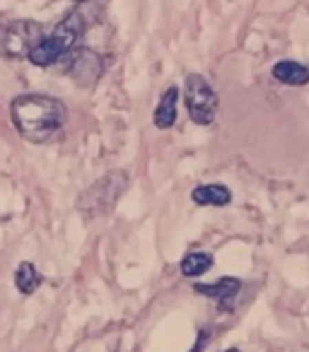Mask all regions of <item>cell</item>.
<instances>
[{
	"label": "cell",
	"mask_w": 309,
	"mask_h": 352,
	"mask_svg": "<svg viewBox=\"0 0 309 352\" xmlns=\"http://www.w3.org/2000/svg\"><path fill=\"white\" fill-rule=\"evenodd\" d=\"M191 201L196 206H213V208H225L232 203V191L225 184H201L191 191Z\"/></svg>",
	"instance_id": "obj_9"
},
{
	"label": "cell",
	"mask_w": 309,
	"mask_h": 352,
	"mask_svg": "<svg viewBox=\"0 0 309 352\" xmlns=\"http://www.w3.org/2000/svg\"><path fill=\"white\" fill-rule=\"evenodd\" d=\"M193 287H196V292L215 299V302L220 304V309L230 311L232 304H235V297L239 294V289H242V280L222 278V280H217L215 285H193Z\"/></svg>",
	"instance_id": "obj_7"
},
{
	"label": "cell",
	"mask_w": 309,
	"mask_h": 352,
	"mask_svg": "<svg viewBox=\"0 0 309 352\" xmlns=\"http://www.w3.org/2000/svg\"><path fill=\"white\" fill-rule=\"evenodd\" d=\"M177 104H179V87L172 85V87L164 89L158 109L152 113V123H155L160 131H167V128H172L174 123H177Z\"/></svg>",
	"instance_id": "obj_8"
},
{
	"label": "cell",
	"mask_w": 309,
	"mask_h": 352,
	"mask_svg": "<svg viewBox=\"0 0 309 352\" xmlns=\"http://www.w3.org/2000/svg\"><path fill=\"white\" fill-rule=\"evenodd\" d=\"M126 188H128V176L123 171H109L102 179H97L92 186L85 188L83 196L78 198V210L87 220L109 215Z\"/></svg>",
	"instance_id": "obj_3"
},
{
	"label": "cell",
	"mask_w": 309,
	"mask_h": 352,
	"mask_svg": "<svg viewBox=\"0 0 309 352\" xmlns=\"http://www.w3.org/2000/svg\"><path fill=\"white\" fill-rule=\"evenodd\" d=\"M87 27H89V22L83 10L68 12V15L61 20V25H56L54 32H51L49 36H44V41L32 51L30 60L36 68H49V65L58 63L61 58L73 54L75 44H78L80 36L87 32Z\"/></svg>",
	"instance_id": "obj_2"
},
{
	"label": "cell",
	"mask_w": 309,
	"mask_h": 352,
	"mask_svg": "<svg viewBox=\"0 0 309 352\" xmlns=\"http://www.w3.org/2000/svg\"><path fill=\"white\" fill-rule=\"evenodd\" d=\"M182 275H187V278H201L203 273H208V270L213 268V254H208V251H191V254H187L182 258Z\"/></svg>",
	"instance_id": "obj_11"
},
{
	"label": "cell",
	"mask_w": 309,
	"mask_h": 352,
	"mask_svg": "<svg viewBox=\"0 0 309 352\" xmlns=\"http://www.w3.org/2000/svg\"><path fill=\"white\" fill-rule=\"evenodd\" d=\"M225 352H239V350H225Z\"/></svg>",
	"instance_id": "obj_14"
},
{
	"label": "cell",
	"mask_w": 309,
	"mask_h": 352,
	"mask_svg": "<svg viewBox=\"0 0 309 352\" xmlns=\"http://www.w3.org/2000/svg\"><path fill=\"white\" fill-rule=\"evenodd\" d=\"M280 85H290V87H304L309 85V68L297 60H278L270 70Z\"/></svg>",
	"instance_id": "obj_10"
},
{
	"label": "cell",
	"mask_w": 309,
	"mask_h": 352,
	"mask_svg": "<svg viewBox=\"0 0 309 352\" xmlns=\"http://www.w3.org/2000/svg\"><path fill=\"white\" fill-rule=\"evenodd\" d=\"M44 41L41 25L32 20H12L0 25V56L6 58H30L32 51Z\"/></svg>",
	"instance_id": "obj_4"
},
{
	"label": "cell",
	"mask_w": 309,
	"mask_h": 352,
	"mask_svg": "<svg viewBox=\"0 0 309 352\" xmlns=\"http://www.w3.org/2000/svg\"><path fill=\"white\" fill-rule=\"evenodd\" d=\"M107 63L97 51L87 49V46H78V49L70 54L68 60V75L78 87L83 89H92L94 85L102 80Z\"/></svg>",
	"instance_id": "obj_6"
},
{
	"label": "cell",
	"mask_w": 309,
	"mask_h": 352,
	"mask_svg": "<svg viewBox=\"0 0 309 352\" xmlns=\"http://www.w3.org/2000/svg\"><path fill=\"white\" fill-rule=\"evenodd\" d=\"M39 285H41V275H39V270L34 268V263L22 261L15 270V287L20 289L22 294H32V292H36Z\"/></svg>",
	"instance_id": "obj_12"
},
{
	"label": "cell",
	"mask_w": 309,
	"mask_h": 352,
	"mask_svg": "<svg viewBox=\"0 0 309 352\" xmlns=\"http://www.w3.org/2000/svg\"><path fill=\"white\" fill-rule=\"evenodd\" d=\"M10 118L17 133L30 142H49L63 128L68 109L49 94H20L10 104Z\"/></svg>",
	"instance_id": "obj_1"
},
{
	"label": "cell",
	"mask_w": 309,
	"mask_h": 352,
	"mask_svg": "<svg viewBox=\"0 0 309 352\" xmlns=\"http://www.w3.org/2000/svg\"><path fill=\"white\" fill-rule=\"evenodd\" d=\"M70 3H87V0H70Z\"/></svg>",
	"instance_id": "obj_13"
},
{
	"label": "cell",
	"mask_w": 309,
	"mask_h": 352,
	"mask_svg": "<svg viewBox=\"0 0 309 352\" xmlns=\"http://www.w3.org/2000/svg\"><path fill=\"white\" fill-rule=\"evenodd\" d=\"M184 102L187 111L196 126H211L217 116V92L208 85V80L198 73L187 75L184 82Z\"/></svg>",
	"instance_id": "obj_5"
}]
</instances>
